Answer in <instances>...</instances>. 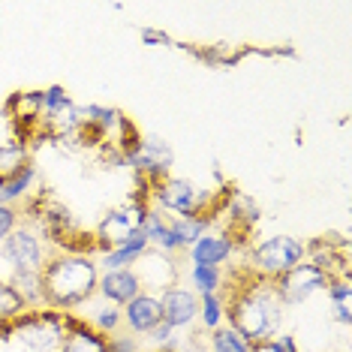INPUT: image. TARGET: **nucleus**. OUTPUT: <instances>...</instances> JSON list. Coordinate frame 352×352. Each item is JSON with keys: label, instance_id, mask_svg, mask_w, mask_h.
Returning <instances> with one entry per match:
<instances>
[{"label": "nucleus", "instance_id": "f257e3e1", "mask_svg": "<svg viewBox=\"0 0 352 352\" xmlns=\"http://www.w3.org/2000/svg\"><path fill=\"white\" fill-rule=\"evenodd\" d=\"M223 298H226V325L235 328L253 349H259L262 343L283 331L286 307L277 298L271 280H259L238 268L232 286L223 289Z\"/></svg>", "mask_w": 352, "mask_h": 352}, {"label": "nucleus", "instance_id": "f03ea898", "mask_svg": "<svg viewBox=\"0 0 352 352\" xmlns=\"http://www.w3.org/2000/svg\"><path fill=\"white\" fill-rule=\"evenodd\" d=\"M39 277H43V307L58 314H76L97 295L100 265L94 253L52 250Z\"/></svg>", "mask_w": 352, "mask_h": 352}, {"label": "nucleus", "instance_id": "7ed1b4c3", "mask_svg": "<svg viewBox=\"0 0 352 352\" xmlns=\"http://www.w3.org/2000/svg\"><path fill=\"white\" fill-rule=\"evenodd\" d=\"M148 205L163 211L166 217H196V214L205 211H220L217 196L208 193V190H199L193 181L178 178V175H169V178L157 181L154 187H148Z\"/></svg>", "mask_w": 352, "mask_h": 352}, {"label": "nucleus", "instance_id": "20e7f679", "mask_svg": "<svg viewBox=\"0 0 352 352\" xmlns=\"http://www.w3.org/2000/svg\"><path fill=\"white\" fill-rule=\"evenodd\" d=\"M301 259H307V244L295 235H271L265 241H256L247 247L244 256V271L259 280H271L283 277L289 268H295Z\"/></svg>", "mask_w": 352, "mask_h": 352}, {"label": "nucleus", "instance_id": "39448f33", "mask_svg": "<svg viewBox=\"0 0 352 352\" xmlns=\"http://www.w3.org/2000/svg\"><path fill=\"white\" fill-rule=\"evenodd\" d=\"M67 316L69 314H58L49 307H34L21 314L12 325H6V334L30 352H58L67 338Z\"/></svg>", "mask_w": 352, "mask_h": 352}, {"label": "nucleus", "instance_id": "423d86ee", "mask_svg": "<svg viewBox=\"0 0 352 352\" xmlns=\"http://www.w3.org/2000/svg\"><path fill=\"white\" fill-rule=\"evenodd\" d=\"M148 196L145 193H135L130 196L124 205L111 208V211L102 214V220L97 223L94 229V244H97V256L106 253V250H115L126 241H133L135 235L145 226V217H148Z\"/></svg>", "mask_w": 352, "mask_h": 352}, {"label": "nucleus", "instance_id": "0eeeda50", "mask_svg": "<svg viewBox=\"0 0 352 352\" xmlns=\"http://www.w3.org/2000/svg\"><path fill=\"white\" fill-rule=\"evenodd\" d=\"M0 256H3L12 274H43L45 262L52 256V247L45 244V238L36 232L34 223L21 220L19 229L0 244Z\"/></svg>", "mask_w": 352, "mask_h": 352}, {"label": "nucleus", "instance_id": "6e6552de", "mask_svg": "<svg viewBox=\"0 0 352 352\" xmlns=\"http://www.w3.org/2000/svg\"><path fill=\"white\" fill-rule=\"evenodd\" d=\"M124 166H130L135 172V178L142 184V193H148V187H154L157 181L172 175L175 151L160 135H142L130 151H124Z\"/></svg>", "mask_w": 352, "mask_h": 352}, {"label": "nucleus", "instance_id": "1a4fd4ad", "mask_svg": "<svg viewBox=\"0 0 352 352\" xmlns=\"http://www.w3.org/2000/svg\"><path fill=\"white\" fill-rule=\"evenodd\" d=\"M328 280H331V274L307 256L295 268L286 271L283 277L274 280V289H277V298L283 301V307H298V304H307L310 298H316L319 292H325Z\"/></svg>", "mask_w": 352, "mask_h": 352}, {"label": "nucleus", "instance_id": "9d476101", "mask_svg": "<svg viewBox=\"0 0 352 352\" xmlns=\"http://www.w3.org/2000/svg\"><path fill=\"white\" fill-rule=\"evenodd\" d=\"M238 253V241L229 229L214 226L208 229L199 241L187 250L190 265H208V268H226L232 262V256Z\"/></svg>", "mask_w": 352, "mask_h": 352}, {"label": "nucleus", "instance_id": "9b49d317", "mask_svg": "<svg viewBox=\"0 0 352 352\" xmlns=\"http://www.w3.org/2000/svg\"><path fill=\"white\" fill-rule=\"evenodd\" d=\"M133 271H135V277H139L142 289L154 292V295L178 283V262H175V256H166V253L154 250V247H148V253L135 262Z\"/></svg>", "mask_w": 352, "mask_h": 352}, {"label": "nucleus", "instance_id": "f8f14e48", "mask_svg": "<svg viewBox=\"0 0 352 352\" xmlns=\"http://www.w3.org/2000/svg\"><path fill=\"white\" fill-rule=\"evenodd\" d=\"M157 298H160V307H163V322L172 325L175 331L199 322V295L190 286L175 283L169 289L160 292Z\"/></svg>", "mask_w": 352, "mask_h": 352}, {"label": "nucleus", "instance_id": "ddd939ff", "mask_svg": "<svg viewBox=\"0 0 352 352\" xmlns=\"http://www.w3.org/2000/svg\"><path fill=\"white\" fill-rule=\"evenodd\" d=\"M121 319H124V331L135 334V338H145L154 328L163 322V307L154 292H139L130 304L121 307Z\"/></svg>", "mask_w": 352, "mask_h": 352}, {"label": "nucleus", "instance_id": "4468645a", "mask_svg": "<svg viewBox=\"0 0 352 352\" xmlns=\"http://www.w3.org/2000/svg\"><path fill=\"white\" fill-rule=\"evenodd\" d=\"M142 289L139 277H135L133 268H121V271H100V283H97V295L102 298V304H115V307H124L130 304Z\"/></svg>", "mask_w": 352, "mask_h": 352}, {"label": "nucleus", "instance_id": "2eb2a0df", "mask_svg": "<svg viewBox=\"0 0 352 352\" xmlns=\"http://www.w3.org/2000/svg\"><path fill=\"white\" fill-rule=\"evenodd\" d=\"M58 352H109L106 338L94 331L87 319H78L76 314L67 316V338L58 346Z\"/></svg>", "mask_w": 352, "mask_h": 352}, {"label": "nucleus", "instance_id": "dca6fc26", "mask_svg": "<svg viewBox=\"0 0 352 352\" xmlns=\"http://www.w3.org/2000/svg\"><path fill=\"white\" fill-rule=\"evenodd\" d=\"M36 184H39V169H36V163H28L15 178L0 181V205L21 208L34 196L43 193V190H36Z\"/></svg>", "mask_w": 352, "mask_h": 352}, {"label": "nucleus", "instance_id": "f3484780", "mask_svg": "<svg viewBox=\"0 0 352 352\" xmlns=\"http://www.w3.org/2000/svg\"><path fill=\"white\" fill-rule=\"evenodd\" d=\"M148 238L142 235H135L133 241H126V244H121V247H115V250H106V253H100L97 256V265H100V271H121V268H133L135 262L142 259V256L148 253Z\"/></svg>", "mask_w": 352, "mask_h": 352}, {"label": "nucleus", "instance_id": "a211bd4d", "mask_svg": "<svg viewBox=\"0 0 352 352\" xmlns=\"http://www.w3.org/2000/svg\"><path fill=\"white\" fill-rule=\"evenodd\" d=\"M28 163H34L28 142L12 139V142H3V145H0V181L15 178Z\"/></svg>", "mask_w": 352, "mask_h": 352}, {"label": "nucleus", "instance_id": "6ab92c4d", "mask_svg": "<svg viewBox=\"0 0 352 352\" xmlns=\"http://www.w3.org/2000/svg\"><path fill=\"white\" fill-rule=\"evenodd\" d=\"M199 298L202 295H217L226 289V274H223V268H208V265H190L187 268V283Z\"/></svg>", "mask_w": 352, "mask_h": 352}, {"label": "nucleus", "instance_id": "aec40b11", "mask_svg": "<svg viewBox=\"0 0 352 352\" xmlns=\"http://www.w3.org/2000/svg\"><path fill=\"white\" fill-rule=\"evenodd\" d=\"M21 314H28V304L12 286V280H0V328L12 325Z\"/></svg>", "mask_w": 352, "mask_h": 352}, {"label": "nucleus", "instance_id": "412c9836", "mask_svg": "<svg viewBox=\"0 0 352 352\" xmlns=\"http://www.w3.org/2000/svg\"><path fill=\"white\" fill-rule=\"evenodd\" d=\"M199 322H202L208 334H211L214 328L226 325V298H223V292L202 295V298H199Z\"/></svg>", "mask_w": 352, "mask_h": 352}, {"label": "nucleus", "instance_id": "4be33fe9", "mask_svg": "<svg viewBox=\"0 0 352 352\" xmlns=\"http://www.w3.org/2000/svg\"><path fill=\"white\" fill-rule=\"evenodd\" d=\"M208 346H211V352H256L232 325L214 328V331L208 334Z\"/></svg>", "mask_w": 352, "mask_h": 352}, {"label": "nucleus", "instance_id": "5701e85b", "mask_svg": "<svg viewBox=\"0 0 352 352\" xmlns=\"http://www.w3.org/2000/svg\"><path fill=\"white\" fill-rule=\"evenodd\" d=\"M91 322L94 331H100L102 338H111L115 331H121L124 328V319H121V307H115V304H102L100 310H94V316L87 319Z\"/></svg>", "mask_w": 352, "mask_h": 352}, {"label": "nucleus", "instance_id": "b1692460", "mask_svg": "<svg viewBox=\"0 0 352 352\" xmlns=\"http://www.w3.org/2000/svg\"><path fill=\"white\" fill-rule=\"evenodd\" d=\"M12 286L19 289V295L25 298L28 310L43 307V277L39 274H12Z\"/></svg>", "mask_w": 352, "mask_h": 352}, {"label": "nucleus", "instance_id": "393cba45", "mask_svg": "<svg viewBox=\"0 0 352 352\" xmlns=\"http://www.w3.org/2000/svg\"><path fill=\"white\" fill-rule=\"evenodd\" d=\"M325 295L331 301V307H340V304H352V283L349 277H331L325 286Z\"/></svg>", "mask_w": 352, "mask_h": 352}, {"label": "nucleus", "instance_id": "a878e982", "mask_svg": "<svg viewBox=\"0 0 352 352\" xmlns=\"http://www.w3.org/2000/svg\"><path fill=\"white\" fill-rule=\"evenodd\" d=\"M109 352H142V338H135L130 331H115L111 338H106Z\"/></svg>", "mask_w": 352, "mask_h": 352}, {"label": "nucleus", "instance_id": "bb28decb", "mask_svg": "<svg viewBox=\"0 0 352 352\" xmlns=\"http://www.w3.org/2000/svg\"><path fill=\"white\" fill-rule=\"evenodd\" d=\"M19 223H21V211H19V208L0 205V244H3L15 229H19Z\"/></svg>", "mask_w": 352, "mask_h": 352}, {"label": "nucleus", "instance_id": "cd10ccee", "mask_svg": "<svg viewBox=\"0 0 352 352\" xmlns=\"http://www.w3.org/2000/svg\"><path fill=\"white\" fill-rule=\"evenodd\" d=\"M256 352H298V340L292 338V334H286V331H280L274 334L268 343H262Z\"/></svg>", "mask_w": 352, "mask_h": 352}, {"label": "nucleus", "instance_id": "c85d7f7f", "mask_svg": "<svg viewBox=\"0 0 352 352\" xmlns=\"http://www.w3.org/2000/svg\"><path fill=\"white\" fill-rule=\"evenodd\" d=\"M139 39H142L145 45H154V49H157V45H166V49H169V45H175L172 36L166 34V30H157V28H139Z\"/></svg>", "mask_w": 352, "mask_h": 352}, {"label": "nucleus", "instance_id": "c756f323", "mask_svg": "<svg viewBox=\"0 0 352 352\" xmlns=\"http://www.w3.org/2000/svg\"><path fill=\"white\" fill-rule=\"evenodd\" d=\"M331 319L343 328L352 325V304H340V307H331Z\"/></svg>", "mask_w": 352, "mask_h": 352}]
</instances>
